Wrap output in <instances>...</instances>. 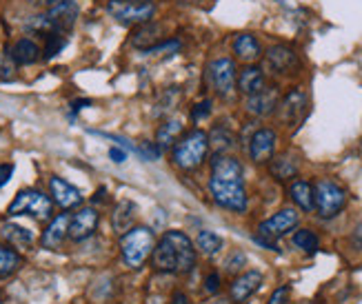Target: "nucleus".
<instances>
[{
  "mask_svg": "<svg viewBox=\"0 0 362 304\" xmlns=\"http://www.w3.org/2000/svg\"><path fill=\"white\" fill-rule=\"evenodd\" d=\"M289 196L303 211H313V187L307 180H296L289 187Z\"/></svg>",
  "mask_w": 362,
  "mask_h": 304,
  "instance_id": "obj_28",
  "label": "nucleus"
},
{
  "mask_svg": "<svg viewBox=\"0 0 362 304\" xmlns=\"http://www.w3.org/2000/svg\"><path fill=\"white\" fill-rule=\"evenodd\" d=\"M245 262H247L245 253L243 251H235L231 258L227 260V271H229V274H235V271H240L245 267Z\"/></svg>",
  "mask_w": 362,
  "mask_h": 304,
  "instance_id": "obj_35",
  "label": "nucleus"
},
{
  "mask_svg": "<svg viewBox=\"0 0 362 304\" xmlns=\"http://www.w3.org/2000/svg\"><path fill=\"white\" fill-rule=\"evenodd\" d=\"M98 227V211L93 206H85L69 220V238L74 242H83V240L91 238Z\"/></svg>",
  "mask_w": 362,
  "mask_h": 304,
  "instance_id": "obj_12",
  "label": "nucleus"
},
{
  "mask_svg": "<svg viewBox=\"0 0 362 304\" xmlns=\"http://www.w3.org/2000/svg\"><path fill=\"white\" fill-rule=\"evenodd\" d=\"M204 291L211 293V296L220 291V276L218 274H209L207 278H204Z\"/></svg>",
  "mask_w": 362,
  "mask_h": 304,
  "instance_id": "obj_36",
  "label": "nucleus"
},
{
  "mask_svg": "<svg viewBox=\"0 0 362 304\" xmlns=\"http://www.w3.org/2000/svg\"><path fill=\"white\" fill-rule=\"evenodd\" d=\"M45 49H42V58L45 60H49L54 58L56 54L62 52V47H65V36L62 34H49V36H45Z\"/></svg>",
  "mask_w": 362,
  "mask_h": 304,
  "instance_id": "obj_33",
  "label": "nucleus"
},
{
  "mask_svg": "<svg viewBox=\"0 0 362 304\" xmlns=\"http://www.w3.org/2000/svg\"><path fill=\"white\" fill-rule=\"evenodd\" d=\"M0 302H3V296H0Z\"/></svg>",
  "mask_w": 362,
  "mask_h": 304,
  "instance_id": "obj_43",
  "label": "nucleus"
},
{
  "mask_svg": "<svg viewBox=\"0 0 362 304\" xmlns=\"http://www.w3.org/2000/svg\"><path fill=\"white\" fill-rule=\"evenodd\" d=\"M209 145H214L218 153H225L233 147V136L229 131H225L223 127H218V129H214L209 136Z\"/></svg>",
  "mask_w": 362,
  "mask_h": 304,
  "instance_id": "obj_32",
  "label": "nucleus"
},
{
  "mask_svg": "<svg viewBox=\"0 0 362 304\" xmlns=\"http://www.w3.org/2000/svg\"><path fill=\"white\" fill-rule=\"evenodd\" d=\"M287 298H289V286L285 284V286H278V289L272 293V298H269V304H285L287 302Z\"/></svg>",
  "mask_w": 362,
  "mask_h": 304,
  "instance_id": "obj_37",
  "label": "nucleus"
},
{
  "mask_svg": "<svg viewBox=\"0 0 362 304\" xmlns=\"http://www.w3.org/2000/svg\"><path fill=\"white\" fill-rule=\"evenodd\" d=\"M209 114H211V100H200V103L192 109V118H194L196 122L204 120Z\"/></svg>",
  "mask_w": 362,
  "mask_h": 304,
  "instance_id": "obj_34",
  "label": "nucleus"
},
{
  "mask_svg": "<svg viewBox=\"0 0 362 304\" xmlns=\"http://www.w3.org/2000/svg\"><path fill=\"white\" fill-rule=\"evenodd\" d=\"M21 267H23L21 253L7 245H0V280L11 278Z\"/></svg>",
  "mask_w": 362,
  "mask_h": 304,
  "instance_id": "obj_27",
  "label": "nucleus"
},
{
  "mask_svg": "<svg viewBox=\"0 0 362 304\" xmlns=\"http://www.w3.org/2000/svg\"><path fill=\"white\" fill-rule=\"evenodd\" d=\"M293 245H296L298 249L307 251V253H313V251L318 249L320 240H318V235L313 233V231H309V229H300V231H296V233H293Z\"/></svg>",
  "mask_w": 362,
  "mask_h": 304,
  "instance_id": "obj_30",
  "label": "nucleus"
},
{
  "mask_svg": "<svg viewBox=\"0 0 362 304\" xmlns=\"http://www.w3.org/2000/svg\"><path fill=\"white\" fill-rule=\"evenodd\" d=\"M109 158H112L116 165H122L124 160H127V151H124V149H118V147H112V149H109Z\"/></svg>",
  "mask_w": 362,
  "mask_h": 304,
  "instance_id": "obj_39",
  "label": "nucleus"
},
{
  "mask_svg": "<svg viewBox=\"0 0 362 304\" xmlns=\"http://www.w3.org/2000/svg\"><path fill=\"white\" fill-rule=\"evenodd\" d=\"M262 284V274L260 271H247L240 278H235L231 284V300L233 302H245L249 296H254L258 291V286Z\"/></svg>",
  "mask_w": 362,
  "mask_h": 304,
  "instance_id": "obj_18",
  "label": "nucleus"
},
{
  "mask_svg": "<svg viewBox=\"0 0 362 304\" xmlns=\"http://www.w3.org/2000/svg\"><path fill=\"white\" fill-rule=\"evenodd\" d=\"M151 264L160 274H189L196 267V249L189 235L167 231L151 251Z\"/></svg>",
  "mask_w": 362,
  "mask_h": 304,
  "instance_id": "obj_1",
  "label": "nucleus"
},
{
  "mask_svg": "<svg viewBox=\"0 0 362 304\" xmlns=\"http://www.w3.org/2000/svg\"><path fill=\"white\" fill-rule=\"evenodd\" d=\"M280 109V118L285 124H298L305 116V109H307V93L303 89H291L285 100L278 105Z\"/></svg>",
  "mask_w": 362,
  "mask_h": 304,
  "instance_id": "obj_13",
  "label": "nucleus"
},
{
  "mask_svg": "<svg viewBox=\"0 0 362 304\" xmlns=\"http://www.w3.org/2000/svg\"><path fill=\"white\" fill-rule=\"evenodd\" d=\"M45 16L52 21L58 34H65V31H69L74 27V23L78 18V5L74 0H56L52 7L45 9Z\"/></svg>",
  "mask_w": 362,
  "mask_h": 304,
  "instance_id": "obj_11",
  "label": "nucleus"
},
{
  "mask_svg": "<svg viewBox=\"0 0 362 304\" xmlns=\"http://www.w3.org/2000/svg\"><path fill=\"white\" fill-rule=\"evenodd\" d=\"M238 89L245 93V95H254L258 91L264 89V74L260 67L256 65H249L240 71L238 76Z\"/></svg>",
  "mask_w": 362,
  "mask_h": 304,
  "instance_id": "obj_24",
  "label": "nucleus"
},
{
  "mask_svg": "<svg viewBox=\"0 0 362 304\" xmlns=\"http://www.w3.org/2000/svg\"><path fill=\"white\" fill-rule=\"evenodd\" d=\"M11 175H13V165H0V189L9 182Z\"/></svg>",
  "mask_w": 362,
  "mask_h": 304,
  "instance_id": "obj_38",
  "label": "nucleus"
},
{
  "mask_svg": "<svg viewBox=\"0 0 362 304\" xmlns=\"http://www.w3.org/2000/svg\"><path fill=\"white\" fill-rule=\"evenodd\" d=\"M49 194H52V200L54 204H58L60 209H74V206H81L83 204V194L81 189L74 187L71 182H67L65 178H58V175H54V178H49Z\"/></svg>",
  "mask_w": 362,
  "mask_h": 304,
  "instance_id": "obj_10",
  "label": "nucleus"
},
{
  "mask_svg": "<svg viewBox=\"0 0 362 304\" xmlns=\"http://www.w3.org/2000/svg\"><path fill=\"white\" fill-rule=\"evenodd\" d=\"M298 220H300V214H298L296 209H291V206H287V209H280L278 214H274L269 220L260 222L258 233H260V238H267L274 242V240H278L285 233H289L291 229H296Z\"/></svg>",
  "mask_w": 362,
  "mask_h": 304,
  "instance_id": "obj_8",
  "label": "nucleus"
},
{
  "mask_svg": "<svg viewBox=\"0 0 362 304\" xmlns=\"http://www.w3.org/2000/svg\"><path fill=\"white\" fill-rule=\"evenodd\" d=\"M354 242L358 245V249H362V222L356 227V233H354Z\"/></svg>",
  "mask_w": 362,
  "mask_h": 304,
  "instance_id": "obj_41",
  "label": "nucleus"
},
{
  "mask_svg": "<svg viewBox=\"0 0 362 304\" xmlns=\"http://www.w3.org/2000/svg\"><path fill=\"white\" fill-rule=\"evenodd\" d=\"M69 220H71L69 214H60V216L52 218L49 225H47V229L40 235V245L52 251L60 249L62 242H65V238L69 235Z\"/></svg>",
  "mask_w": 362,
  "mask_h": 304,
  "instance_id": "obj_15",
  "label": "nucleus"
},
{
  "mask_svg": "<svg viewBox=\"0 0 362 304\" xmlns=\"http://www.w3.org/2000/svg\"><path fill=\"white\" fill-rule=\"evenodd\" d=\"M276 109H278V89L276 87H264L262 91L247 98V111L254 116H269Z\"/></svg>",
  "mask_w": 362,
  "mask_h": 304,
  "instance_id": "obj_16",
  "label": "nucleus"
},
{
  "mask_svg": "<svg viewBox=\"0 0 362 304\" xmlns=\"http://www.w3.org/2000/svg\"><path fill=\"white\" fill-rule=\"evenodd\" d=\"M207 151H209V136L200 129H194L176 140V145L171 147V158H174V165L178 169L194 171L204 163Z\"/></svg>",
  "mask_w": 362,
  "mask_h": 304,
  "instance_id": "obj_2",
  "label": "nucleus"
},
{
  "mask_svg": "<svg viewBox=\"0 0 362 304\" xmlns=\"http://www.w3.org/2000/svg\"><path fill=\"white\" fill-rule=\"evenodd\" d=\"M158 36H163V27L160 25H151V21H149L145 25H138V31L134 34V45L147 52V49H151V47L160 45Z\"/></svg>",
  "mask_w": 362,
  "mask_h": 304,
  "instance_id": "obj_25",
  "label": "nucleus"
},
{
  "mask_svg": "<svg viewBox=\"0 0 362 304\" xmlns=\"http://www.w3.org/2000/svg\"><path fill=\"white\" fill-rule=\"evenodd\" d=\"M196 245H198V249H200L204 255H207V258H214V255H218V253H220V249L225 247L223 238H220L216 231H209V229H204V231H200V233H198Z\"/></svg>",
  "mask_w": 362,
  "mask_h": 304,
  "instance_id": "obj_29",
  "label": "nucleus"
},
{
  "mask_svg": "<svg viewBox=\"0 0 362 304\" xmlns=\"http://www.w3.org/2000/svg\"><path fill=\"white\" fill-rule=\"evenodd\" d=\"M272 171H274L276 178L287 180V178H293V175L298 173V165L293 163V160H289L287 156H280V158H276V163L272 165Z\"/></svg>",
  "mask_w": 362,
  "mask_h": 304,
  "instance_id": "obj_31",
  "label": "nucleus"
},
{
  "mask_svg": "<svg viewBox=\"0 0 362 304\" xmlns=\"http://www.w3.org/2000/svg\"><path fill=\"white\" fill-rule=\"evenodd\" d=\"M91 105V100H74L71 103V109L74 111H81V109H85V107H89Z\"/></svg>",
  "mask_w": 362,
  "mask_h": 304,
  "instance_id": "obj_42",
  "label": "nucleus"
},
{
  "mask_svg": "<svg viewBox=\"0 0 362 304\" xmlns=\"http://www.w3.org/2000/svg\"><path fill=\"white\" fill-rule=\"evenodd\" d=\"M107 11L120 25H145L153 18L156 5L149 0H109Z\"/></svg>",
  "mask_w": 362,
  "mask_h": 304,
  "instance_id": "obj_5",
  "label": "nucleus"
},
{
  "mask_svg": "<svg viewBox=\"0 0 362 304\" xmlns=\"http://www.w3.org/2000/svg\"><path fill=\"white\" fill-rule=\"evenodd\" d=\"M209 194L216 200V204H220L223 209H229L235 214L247 211V191H245L243 180H223L211 175Z\"/></svg>",
  "mask_w": 362,
  "mask_h": 304,
  "instance_id": "obj_6",
  "label": "nucleus"
},
{
  "mask_svg": "<svg viewBox=\"0 0 362 304\" xmlns=\"http://www.w3.org/2000/svg\"><path fill=\"white\" fill-rule=\"evenodd\" d=\"M153 247H156V238H153V231L147 227H132L127 233L120 235L122 262L129 269L143 267L145 260L151 255Z\"/></svg>",
  "mask_w": 362,
  "mask_h": 304,
  "instance_id": "obj_3",
  "label": "nucleus"
},
{
  "mask_svg": "<svg viewBox=\"0 0 362 304\" xmlns=\"http://www.w3.org/2000/svg\"><path fill=\"white\" fill-rule=\"evenodd\" d=\"M136 216H138V206L132 202V200H120L114 209V216H112V227L118 235L127 233L134 222H136Z\"/></svg>",
  "mask_w": 362,
  "mask_h": 304,
  "instance_id": "obj_19",
  "label": "nucleus"
},
{
  "mask_svg": "<svg viewBox=\"0 0 362 304\" xmlns=\"http://www.w3.org/2000/svg\"><path fill=\"white\" fill-rule=\"evenodd\" d=\"M0 238L16 249H29L31 242H34V233L25 227H21V225H13V222H9V220L0 225Z\"/></svg>",
  "mask_w": 362,
  "mask_h": 304,
  "instance_id": "obj_20",
  "label": "nucleus"
},
{
  "mask_svg": "<svg viewBox=\"0 0 362 304\" xmlns=\"http://www.w3.org/2000/svg\"><path fill=\"white\" fill-rule=\"evenodd\" d=\"M211 175L214 178H223V180H243L245 169L240 165V160H235L233 156L216 153L211 160Z\"/></svg>",
  "mask_w": 362,
  "mask_h": 304,
  "instance_id": "obj_17",
  "label": "nucleus"
},
{
  "mask_svg": "<svg viewBox=\"0 0 362 304\" xmlns=\"http://www.w3.org/2000/svg\"><path fill=\"white\" fill-rule=\"evenodd\" d=\"M9 58L16 62V65H34V62L40 58V49L31 38H21V40H16L13 47L9 49Z\"/></svg>",
  "mask_w": 362,
  "mask_h": 304,
  "instance_id": "obj_22",
  "label": "nucleus"
},
{
  "mask_svg": "<svg viewBox=\"0 0 362 304\" xmlns=\"http://www.w3.org/2000/svg\"><path fill=\"white\" fill-rule=\"evenodd\" d=\"M233 54L243 62H256L262 56V47L256 36L251 34H238L233 40Z\"/></svg>",
  "mask_w": 362,
  "mask_h": 304,
  "instance_id": "obj_21",
  "label": "nucleus"
},
{
  "mask_svg": "<svg viewBox=\"0 0 362 304\" xmlns=\"http://www.w3.org/2000/svg\"><path fill=\"white\" fill-rule=\"evenodd\" d=\"M276 131L274 129H258L249 140V156L254 163L262 165L267 160H272L274 151H276Z\"/></svg>",
  "mask_w": 362,
  "mask_h": 304,
  "instance_id": "obj_14",
  "label": "nucleus"
},
{
  "mask_svg": "<svg viewBox=\"0 0 362 304\" xmlns=\"http://www.w3.org/2000/svg\"><path fill=\"white\" fill-rule=\"evenodd\" d=\"M182 134V122L180 120H167L165 124H160L158 134H156V147L160 151H167L176 145V140Z\"/></svg>",
  "mask_w": 362,
  "mask_h": 304,
  "instance_id": "obj_26",
  "label": "nucleus"
},
{
  "mask_svg": "<svg viewBox=\"0 0 362 304\" xmlns=\"http://www.w3.org/2000/svg\"><path fill=\"white\" fill-rule=\"evenodd\" d=\"M267 60H269L272 69L285 74V71H291L296 65H298V58L293 54V49H289V47L285 45H276L272 47L269 52H267Z\"/></svg>",
  "mask_w": 362,
  "mask_h": 304,
  "instance_id": "obj_23",
  "label": "nucleus"
},
{
  "mask_svg": "<svg viewBox=\"0 0 362 304\" xmlns=\"http://www.w3.org/2000/svg\"><path fill=\"white\" fill-rule=\"evenodd\" d=\"M347 204V191L334 180H318L313 187V206L320 218L338 216Z\"/></svg>",
  "mask_w": 362,
  "mask_h": 304,
  "instance_id": "obj_7",
  "label": "nucleus"
},
{
  "mask_svg": "<svg viewBox=\"0 0 362 304\" xmlns=\"http://www.w3.org/2000/svg\"><path fill=\"white\" fill-rule=\"evenodd\" d=\"M54 214V200L49 196H45L38 189H23L16 194V198L11 200L7 216L16 218V216H31L36 220H52Z\"/></svg>",
  "mask_w": 362,
  "mask_h": 304,
  "instance_id": "obj_4",
  "label": "nucleus"
},
{
  "mask_svg": "<svg viewBox=\"0 0 362 304\" xmlns=\"http://www.w3.org/2000/svg\"><path fill=\"white\" fill-rule=\"evenodd\" d=\"M13 67L11 65H7V62H5V65H0V80H11L13 78Z\"/></svg>",
  "mask_w": 362,
  "mask_h": 304,
  "instance_id": "obj_40",
  "label": "nucleus"
},
{
  "mask_svg": "<svg viewBox=\"0 0 362 304\" xmlns=\"http://www.w3.org/2000/svg\"><path fill=\"white\" fill-rule=\"evenodd\" d=\"M209 83L220 95H229L235 85V62L231 58H218L207 67Z\"/></svg>",
  "mask_w": 362,
  "mask_h": 304,
  "instance_id": "obj_9",
  "label": "nucleus"
}]
</instances>
